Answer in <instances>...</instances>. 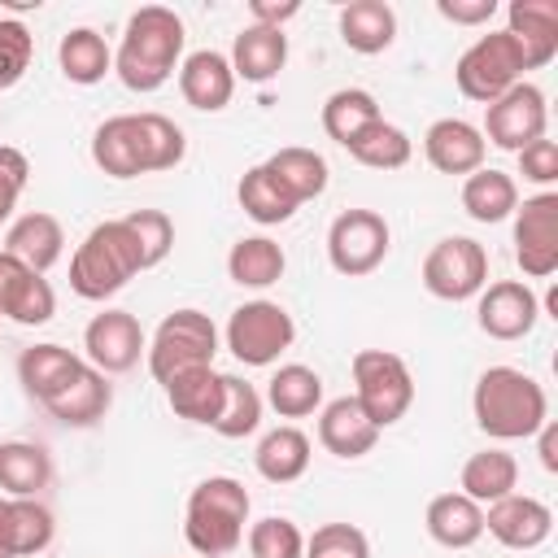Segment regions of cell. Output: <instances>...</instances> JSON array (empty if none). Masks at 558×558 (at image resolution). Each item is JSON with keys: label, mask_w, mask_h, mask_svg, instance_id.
<instances>
[{"label": "cell", "mask_w": 558, "mask_h": 558, "mask_svg": "<svg viewBox=\"0 0 558 558\" xmlns=\"http://www.w3.org/2000/svg\"><path fill=\"white\" fill-rule=\"evenodd\" d=\"M227 61H231L235 78H244V83H270V78L288 65V35H283L279 26H257V22H248V26L235 35Z\"/></svg>", "instance_id": "21"}, {"label": "cell", "mask_w": 558, "mask_h": 558, "mask_svg": "<svg viewBox=\"0 0 558 558\" xmlns=\"http://www.w3.org/2000/svg\"><path fill=\"white\" fill-rule=\"evenodd\" d=\"M52 480V458L35 440H4L0 445V493L4 497H39Z\"/></svg>", "instance_id": "29"}, {"label": "cell", "mask_w": 558, "mask_h": 558, "mask_svg": "<svg viewBox=\"0 0 558 558\" xmlns=\"http://www.w3.org/2000/svg\"><path fill=\"white\" fill-rule=\"evenodd\" d=\"M262 166L283 183V192H288L296 205H305V201H314V196L327 192V161H323L314 148L288 144V148L270 153Z\"/></svg>", "instance_id": "33"}, {"label": "cell", "mask_w": 558, "mask_h": 558, "mask_svg": "<svg viewBox=\"0 0 558 558\" xmlns=\"http://www.w3.org/2000/svg\"><path fill=\"white\" fill-rule=\"evenodd\" d=\"M179 92H183V100L192 109L218 113L235 96V70H231V61L222 52L201 48V52L183 57V65H179Z\"/></svg>", "instance_id": "18"}, {"label": "cell", "mask_w": 558, "mask_h": 558, "mask_svg": "<svg viewBox=\"0 0 558 558\" xmlns=\"http://www.w3.org/2000/svg\"><path fill=\"white\" fill-rule=\"evenodd\" d=\"M183 39H187L183 35V17L174 9H166V4L135 9L131 22H126L122 44L113 52V70H118L122 87L157 92L174 74V65L183 57Z\"/></svg>", "instance_id": "1"}, {"label": "cell", "mask_w": 558, "mask_h": 558, "mask_svg": "<svg viewBox=\"0 0 558 558\" xmlns=\"http://www.w3.org/2000/svg\"><path fill=\"white\" fill-rule=\"evenodd\" d=\"M92 161L109 179H135V174H144L135 113H118V118H105L96 126V135H92Z\"/></svg>", "instance_id": "24"}, {"label": "cell", "mask_w": 558, "mask_h": 558, "mask_svg": "<svg viewBox=\"0 0 558 558\" xmlns=\"http://www.w3.org/2000/svg\"><path fill=\"white\" fill-rule=\"evenodd\" d=\"M78 366H83V357L61 344H31L17 357V379L35 401H48L78 375Z\"/></svg>", "instance_id": "26"}, {"label": "cell", "mask_w": 558, "mask_h": 558, "mask_svg": "<svg viewBox=\"0 0 558 558\" xmlns=\"http://www.w3.org/2000/svg\"><path fill=\"white\" fill-rule=\"evenodd\" d=\"M436 13L453 26H484L497 13V0H436Z\"/></svg>", "instance_id": "49"}, {"label": "cell", "mask_w": 558, "mask_h": 558, "mask_svg": "<svg viewBox=\"0 0 558 558\" xmlns=\"http://www.w3.org/2000/svg\"><path fill=\"white\" fill-rule=\"evenodd\" d=\"M57 61H61V74L78 87H92L113 70V52H109L105 35H96L92 26L65 31L61 44H57Z\"/></svg>", "instance_id": "32"}, {"label": "cell", "mask_w": 558, "mask_h": 558, "mask_svg": "<svg viewBox=\"0 0 558 558\" xmlns=\"http://www.w3.org/2000/svg\"><path fill=\"white\" fill-rule=\"evenodd\" d=\"M0 323H4V318H0Z\"/></svg>", "instance_id": "54"}, {"label": "cell", "mask_w": 558, "mask_h": 558, "mask_svg": "<svg viewBox=\"0 0 558 558\" xmlns=\"http://www.w3.org/2000/svg\"><path fill=\"white\" fill-rule=\"evenodd\" d=\"M248 554L253 558H305V536L292 519L266 514L248 527Z\"/></svg>", "instance_id": "43"}, {"label": "cell", "mask_w": 558, "mask_h": 558, "mask_svg": "<svg viewBox=\"0 0 558 558\" xmlns=\"http://www.w3.org/2000/svg\"><path fill=\"white\" fill-rule=\"evenodd\" d=\"M462 209L475 218V222H501L519 209V187L506 170H493V166H480L475 174H466L462 183Z\"/></svg>", "instance_id": "34"}, {"label": "cell", "mask_w": 558, "mask_h": 558, "mask_svg": "<svg viewBox=\"0 0 558 558\" xmlns=\"http://www.w3.org/2000/svg\"><path fill=\"white\" fill-rule=\"evenodd\" d=\"M379 440V427L353 397H336L318 410V445L336 458H366Z\"/></svg>", "instance_id": "19"}, {"label": "cell", "mask_w": 558, "mask_h": 558, "mask_svg": "<svg viewBox=\"0 0 558 558\" xmlns=\"http://www.w3.org/2000/svg\"><path fill=\"white\" fill-rule=\"evenodd\" d=\"M31 57H35V35L26 31V22L0 17V92L22 83V74L31 70Z\"/></svg>", "instance_id": "45"}, {"label": "cell", "mask_w": 558, "mask_h": 558, "mask_svg": "<svg viewBox=\"0 0 558 558\" xmlns=\"http://www.w3.org/2000/svg\"><path fill=\"white\" fill-rule=\"evenodd\" d=\"M388 244H392V231L375 209H344L327 227V262L344 279H362L375 266H384Z\"/></svg>", "instance_id": "8"}, {"label": "cell", "mask_w": 558, "mask_h": 558, "mask_svg": "<svg viewBox=\"0 0 558 558\" xmlns=\"http://www.w3.org/2000/svg\"><path fill=\"white\" fill-rule=\"evenodd\" d=\"M514 262L527 279L558 270V192H536L514 209Z\"/></svg>", "instance_id": "12"}, {"label": "cell", "mask_w": 558, "mask_h": 558, "mask_svg": "<svg viewBox=\"0 0 558 558\" xmlns=\"http://www.w3.org/2000/svg\"><path fill=\"white\" fill-rule=\"evenodd\" d=\"M484 532H493L506 549H536L554 532V510L541 497L510 493L484 510Z\"/></svg>", "instance_id": "15"}, {"label": "cell", "mask_w": 558, "mask_h": 558, "mask_svg": "<svg viewBox=\"0 0 558 558\" xmlns=\"http://www.w3.org/2000/svg\"><path fill=\"white\" fill-rule=\"evenodd\" d=\"M253 462H257V475L262 480L292 484V480H301L310 471V436L301 427H275V432L262 436Z\"/></svg>", "instance_id": "31"}, {"label": "cell", "mask_w": 558, "mask_h": 558, "mask_svg": "<svg viewBox=\"0 0 558 558\" xmlns=\"http://www.w3.org/2000/svg\"><path fill=\"white\" fill-rule=\"evenodd\" d=\"M266 401H270V410L279 418H305V414H314L323 405V375L301 366V362H288V366H279L270 375Z\"/></svg>", "instance_id": "35"}, {"label": "cell", "mask_w": 558, "mask_h": 558, "mask_svg": "<svg viewBox=\"0 0 558 558\" xmlns=\"http://www.w3.org/2000/svg\"><path fill=\"white\" fill-rule=\"evenodd\" d=\"M83 349H87V366H96L100 375H122L140 362L148 340L131 310H100L83 331Z\"/></svg>", "instance_id": "13"}, {"label": "cell", "mask_w": 558, "mask_h": 558, "mask_svg": "<svg viewBox=\"0 0 558 558\" xmlns=\"http://www.w3.org/2000/svg\"><path fill=\"white\" fill-rule=\"evenodd\" d=\"M22 275H26V266H22L13 253H4V248H0V301L9 296V288H13Z\"/></svg>", "instance_id": "52"}, {"label": "cell", "mask_w": 558, "mask_h": 558, "mask_svg": "<svg viewBox=\"0 0 558 558\" xmlns=\"http://www.w3.org/2000/svg\"><path fill=\"white\" fill-rule=\"evenodd\" d=\"M536 440H541V445H536V449H541V466L554 475V471H558V423H545V427L536 432Z\"/></svg>", "instance_id": "51"}, {"label": "cell", "mask_w": 558, "mask_h": 558, "mask_svg": "<svg viewBox=\"0 0 558 558\" xmlns=\"http://www.w3.org/2000/svg\"><path fill=\"white\" fill-rule=\"evenodd\" d=\"M545 122H549V109H545V92L536 83H514L506 96H497L493 105H484V144H497L506 153H523L527 144L545 140Z\"/></svg>", "instance_id": "11"}, {"label": "cell", "mask_w": 558, "mask_h": 558, "mask_svg": "<svg viewBox=\"0 0 558 558\" xmlns=\"http://www.w3.org/2000/svg\"><path fill=\"white\" fill-rule=\"evenodd\" d=\"M523 52L519 44L506 35V31H488L480 35L453 65V78H458V92L466 100H480V105H493L497 96H506L514 83H523Z\"/></svg>", "instance_id": "7"}, {"label": "cell", "mask_w": 558, "mask_h": 558, "mask_svg": "<svg viewBox=\"0 0 558 558\" xmlns=\"http://www.w3.org/2000/svg\"><path fill=\"white\" fill-rule=\"evenodd\" d=\"M122 222L131 227V235H135V244H140L144 270L161 266L166 253H170V244H174V222H170L161 209H135V214H126Z\"/></svg>", "instance_id": "44"}, {"label": "cell", "mask_w": 558, "mask_h": 558, "mask_svg": "<svg viewBox=\"0 0 558 558\" xmlns=\"http://www.w3.org/2000/svg\"><path fill=\"white\" fill-rule=\"evenodd\" d=\"M471 410L484 436L493 440H527L549 423L545 388L519 366H488L475 379Z\"/></svg>", "instance_id": "2"}, {"label": "cell", "mask_w": 558, "mask_h": 558, "mask_svg": "<svg viewBox=\"0 0 558 558\" xmlns=\"http://www.w3.org/2000/svg\"><path fill=\"white\" fill-rule=\"evenodd\" d=\"M140 270H144V262H140V244H135L131 227L122 218H109V222H96L87 231V240L74 248L70 288L83 301H105V296L122 292Z\"/></svg>", "instance_id": "4"}, {"label": "cell", "mask_w": 558, "mask_h": 558, "mask_svg": "<svg viewBox=\"0 0 558 558\" xmlns=\"http://www.w3.org/2000/svg\"><path fill=\"white\" fill-rule=\"evenodd\" d=\"M248 13H253L257 26H279V31H283V22L301 13V4H296V0H253Z\"/></svg>", "instance_id": "50"}, {"label": "cell", "mask_w": 558, "mask_h": 558, "mask_svg": "<svg viewBox=\"0 0 558 558\" xmlns=\"http://www.w3.org/2000/svg\"><path fill=\"white\" fill-rule=\"evenodd\" d=\"M257 423H262V392L240 375H222V405H218L214 432L227 440H240V436H253Z\"/></svg>", "instance_id": "39"}, {"label": "cell", "mask_w": 558, "mask_h": 558, "mask_svg": "<svg viewBox=\"0 0 558 558\" xmlns=\"http://www.w3.org/2000/svg\"><path fill=\"white\" fill-rule=\"evenodd\" d=\"M248 488L231 475H209L187 493L183 536L201 558H227L244 541L248 523Z\"/></svg>", "instance_id": "3"}, {"label": "cell", "mask_w": 558, "mask_h": 558, "mask_svg": "<svg viewBox=\"0 0 558 558\" xmlns=\"http://www.w3.org/2000/svg\"><path fill=\"white\" fill-rule=\"evenodd\" d=\"M0 558H13V541H9V497H0Z\"/></svg>", "instance_id": "53"}, {"label": "cell", "mask_w": 558, "mask_h": 558, "mask_svg": "<svg viewBox=\"0 0 558 558\" xmlns=\"http://www.w3.org/2000/svg\"><path fill=\"white\" fill-rule=\"evenodd\" d=\"M541 318V301L523 279H497L484 283L480 305H475V323L484 336L493 340H523Z\"/></svg>", "instance_id": "14"}, {"label": "cell", "mask_w": 558, "mask_h": 558, "mask_svg": "<svg viewBox=\"0 0 558 558\" xmlns=\"http://www.w3.org/2000/svg\"><path fill=\"white\" fill-rule=\"evenodd\" d=\"M148 371L157 384H170L174 375L183 371H196V366H214V353H218V327L209 314L201 310H174L161 318V327L153 331L148 340Z\"/></svg>", "instance_id": "5"}, {"label": "cell", "mask_w": 558, "mask_h": 558, "mask_svg": "<svg viewBox=\"0 0 558 558\" xmlns=\"http://www.w3.org/2000/svg\"><path fill=\"white\" fill-rule=\"evenodd\" d=\"M305 558H371V541L353 523H323L305 541Z\"/></svg>", "instance_id": "46"}, {"label": "cell", "mask_w": 558, "mask_h": 558, "mask_svg": "<svg viewBox=\"0 0 558 558\" xmlns=\"http://www.w3.org/2000/svg\"><path fill=\"white\" fill-rule=\"evenodd\" d=\"M26 179H31V161H26V153L0 144V222L13 214V205H17L22 187H26Z\"/></svg>", "instance_id": "47"}, {"label": "cell", "mask_w": 558, "mask_h": 558, "mask_svg": "<svg viewBox=\"0 0 558 558\" xmlns=\"http://www.w3.org/2000/svg\"><path fill=\"white\" fill-rule=\"evenodd\" d=\"M113 405V384H109V375H100L96 366H78V375L57 392V397H48L44 401V410L57 418V423H65V427H92V423H100L105 418V410Z\"/></svg>", "instance_id": "20"}, {"label": "cell", "mask_w": 558, "mask_h": 558, "mask_svg": "<svg viewBox=\"0 0 558 558\" xmlns=\"http://www.w3.org/2000/svg\"><path fill=\"white\" fill-rule=\"evenodd\" d=\"M423 153L440 174H475L488 157V144L475 122L466 118H440L423 135Z\"/></svg>", "instance_id": "17"}, {"label": "cell", "mask_w": 558, "mask_h": 558, "mask_svg": "<svg viewBox=\"0 0 558 558\" xmlns=\"http://www.w3.org/2000/svg\"><path fill=\"white\" fill-rule=\"evenodd\" d=\"M57 523L52 510L39 506L35 497H9V541H13V558H35L52 545Z\"/></svg>", "instance_id": "40"}, {"label": "cell", "mask_w": 558, "mask_h": 558, "mask_svg": "<svg viewBox=\"0 0 558 558\" xmlns=\"http://www.w3.org/2000/svg\"><path fill=\"white\" fill-rule=\"evenodd\" d=\"M379 100L366 87H340L323 100V131L344 148L349 140H357L371 122H379Z\"/></svg>", "instance_id": "37"}, {"label": "cell", "mask_w": 558, "mask_h": 558, "mask_svg": "<svg viewBox=\"0 0 558 558\" xmlns=\"http://www.w3.org/2000/svg\"><path fill=\"white\" fill-rule=\"evenodd\" d=\"M135 131H140V157H144V174L153 170H174L187 153L183 131L166 118V113H135Z\"/></svg>", "instance_id": "41"}, {"label": "cell", "mask_w": 558, "mask_h": 558, "mask_svg": "<svg viewBox=\"0 0 558 558\" xmlns=\"http://www.w3.org/2000/svg\"><path fill=\"white\" fill-rule=\"evenodd\" d=\"M340 39L344 48L375 57L397 39V13L388 0H349L340 9Z\"/></svg>", "instance_id": "23"}, {"label": "cell", "mask_w": 558, "mask_h": 558, "mask_svg": "<svg viewBox=\"0 0 558 558\" xmlns=\"http://www.w3.org/2000/svg\"><path fill=\"white\" fill-rule=\"evenodd\" d=\"M283 270H288V257L270 235H244L227 253V275L240 288H270L283 279Z\"/></svg>", "instance_id": "30"}, {"label": "cell", "mask_w": 558, "mask_h": 558, "mask_svg": "<svg viewBox=\"0 0 558 558\" xmlns=\"http://www.w3.org/2000/svg\"><path fill=\"white\" fill-rule=\"evenodd\" d=\"M514 157H519V174L527 183H541L545 192H549V183H558V144L554 140H536Z\"/></svg>", "instance_id": "48"}, {"label": "cell", "mask_w": 558, "mask_h": 558, "mask_svg": "<svg viewBox=\"0 0 558 558\" xmlns=\"http://www.w3.org/2000/svg\"><path fill=\"white\" fill-rule=\"evenodd\" d=\"M506 35L519 44L527 70L549 65L558 57V4L554 0H510Z\"/></svg>", "instance_id": "16"}, {"label": "cell", "mask_w": 558, "mask_h": 558, "mask_svg": "<svg viewBox=\"0 0 558 558\" xmlns=\"http://www.w3.org/2000/svg\"><path fill=\"white\" fill-rule=\"evenodd\" d=\"M462 497H471L475 506H493L501 497L514 493L519 484V462L506 453V449H480L462 462V480H458Z\"/></svg>", "instance_id": "27"}, {"label": "cell", "mask_w": 558, "mask_h": 558, "mask_svg": "<svg viewBox=\"0 0 558 558\" xmlns=\"http://www.w3.org/2000/svg\"><path fill=\"white\" fill-rule=\"evenodd\" d=\"M161 388H166V401H170V410H174L179 418L214 427L218 405H222V375H218L214 366L183 371V375H174V379L161 384Z\"/></svg>", "instance_id": "28"}, {"label": "cell", "mask_w": 558, "mask_h": 558, "mask_svg": "<svg viewBox=\"0 0 558 558\" xmlns=\"http://www.w3.org/2000/svg\"><path fill=\"white\" fill-rule=\"evenodd\" d=\"M488 283V253L471 235H445L423 257V288L440 301H471Z\"/></svg>", "instance_id": "10"}, {"label": "cell", "mask_w": 558, "mask_h": 558, "mask_svg": "<svg viewBox=\"0 0 558 558\" xmlns=\"http://www.w3.org/2000/svg\"><path fill=\"white\" fill-rule=\"evenodd\" d=\"M235 196H240V209H244L253 222H262V227H279V222H288V218L301 209L266 166H248V170L240 174Z\"/></svg>", "instance_id": "36"}, {"label": "cell", "mask_w": 558, "mask_h": 558, "mask_svg": "<svg viewBox=\"0 0 558 558\" xmlns=\"http://www.w3.org/2000/svg\"><path fill=\"white\" fill-rule=\"evenodd\" d=\"M296 340V323L279 301H244L227 318V349L244 366H270Z\"/></svg>", "instance_id": "9"}, {"label": "cell", "mask_w": 558, "mask_h": 558, "mask_svg": "<svg viewBox=\"0 0 558 558\" xmlns=\"http://www.w3.org/2000/svg\"><path fill=\"white\" fill-rule=\"evenodd\" d=\"M344 148H349L353 161H362V166H371V170H401V166L410 161V153H414L410 135H405L397 122H388V118L371 122V126H366L357 140H349Z\"/></svg>", "instance_id": "38"}, {"label": "cell", "mask_w": 558, "mask_h": 558, "mask_svg": "<svg viewBox=\"0 0 558 558\" xmlns=\"http://www.w3.org/2000/svg\"><path fill=\"white\" fill-rule=\"evenodd\" d=\"M353 401L366 410V418L384 432L414 405V375L405 357L388 349H357L353 353Z\"/></svg>", "instance_id": "6"}, {"label": "cell", "mask_w": 558, "mask_h": 558, "mask_svg": "<svg viewBox=\"0 0 558 558\" xmlns=\"http://www.w3.org/2000/svg\"><path fill=\"white\" fill-rule=\"evenodd\" d=\"M52 314H57V292H52V283H48L44 275H35V270H26V275L9 288V296L0 301V318H13V323H22V327H44Z\"/></svg>", "instance_id": "42"}, {"label": "cell", "mask_w": 558, "mask_h": 558, "mask_svg": "<svg viewBox=\"0 0 558 558\" xmlns=\"http://www.w3.org/2000/svg\"><path fill=\"white\" fill-rule=\"evenodd\" d=\"M61 248H65V231H61V222H57L52 214H44V209L22 214V218L9 227V235H4V253H13V257H17L26 270H35V275L52 270V266L61 262Z\"/></svg>", "instance_id": "22"}, {"label": "cell", "mask_w": 558, "mask_h": 558, "mask_svg": "<svg viewBox=\"0 0 558 558\" xmlns=\"http://www.w3.org/2000/svg\"><path fill=\"white\" fill-rule=\"evenodd\" d=\"M427 536L445 549H466L484 536V506L462 493H440L427 501Z\"/></svg>", "instance_id": "25"}]
</instances>
